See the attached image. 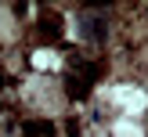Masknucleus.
Here are the masks:
<instances>
[{
    "instance_id": "obj_1",
    "label": "nucleus",
    "mask_w": 148,
    "mask_h": 137,
    "mask_svg": "<svg viewBox=\"0 0 148 137\" xmlns=\"http://www.w3.org/2000/svg\"><path fill=\"white\" fill-rule=\"evenodd\" d=\"M119 137H137V130H134V126H127V123H123V126H119Z\"/></svg>"
}]
</instances>
